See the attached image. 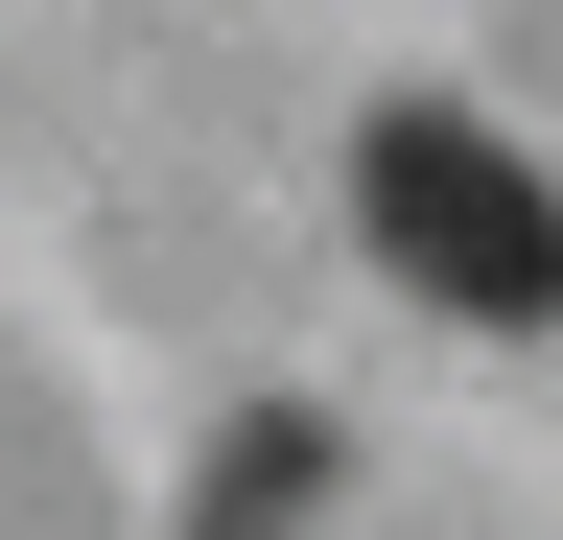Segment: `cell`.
Wrapping results in <instances>:
<instances>
[{"label":"cell","mask_w":563,"mask_h":540,"mask_svg":"<svg viewBox=\"0 0 563 540\" xmlns=\"http://www.w3.org/2000/svg\"><path fill=\"white\" fill-rule=\"evenodd\" d=\"M352 235L446 329H563V188H540V142H493L470 95H399L376 142H352Z\"/></svg>","instance_id":"cell-1"},{"label":"cell","mask_w":563,"mask_h":540,"mask_svg":"<svg viewBox=\"0 0 563 540\" xmlns=\"http://www.w3.org/2000/svg\"><path fill=\"white\" fill-rule=\"evenodd\" d=\"M306 494H329V423H306V399H258V423L211 447V494H188V540H306Z\"/></svg>","instance_id":"cell-2"}]
</instances>
